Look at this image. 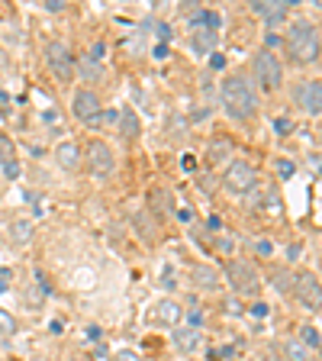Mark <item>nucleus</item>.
<instances>
[{"label": "nucleus", "instance_id": "nucleus-16", "mask_svg": "<svg viewBox=\"0 0 322 361\" xmlns=\"http://www.w3.org/2000/svg\"><path fill=\"white\" fill-rule=\"evenodd\" d=\"M120 133L126 135V139H135V135H139V116H135L132 106H123V113H120Z\"/></svg>", "mask_w": 322, "mask_h": 361}, {"label": "nucleus", "instance_id": "nucleus-6", "mask_svg": "<svg viewBox=\"0 0 322 361\" xmlns=\"http://www.w3.org/2000/svg\"><path fill=\"white\" fill-rule=\"evenodd\" d=\"M225 274H229V281H233L235 290L245 293V297H252V293L261 290V278H258V271L252 268V262H242V258H235V262H229Z\"/></svg>", "mask_w": 322, "mask_h": 361}, {"label": "nucleus", "instance_id": "nucleus-7", "mask_svg": "<svg viewBox=\"0 0 322 361\" xmlns=\"http://www.w3.org/2000/svg\"><path fill=\"white\" fill-rule=\"evenodd\" d=\"M100 110H104V100H100L97 90H90V87H78L75 94H71V113H75L78 120H84V123L97 120Z\"/></svg>", "mask_w": 322, "mask_h": 361}, {"label": "nucleus", "instance_id": "nucleus-31", "mask_svg": "<svg viewBox=\"0 0 322 361\" xmlns=\"http://www.w3.org/2000/svg\"><path fill=\"white\" fill-rule=\"evenodd\" d=\"M0 361H4V358H0Z\"/></svg>", "mask_w": 322, "mask_h": 361}, {"label": "nucleus", "instance_id": "nucleus-18", "mask_svg": "<svg viewBox=\"0 0 322 361\" xmlns=\"http://www.w3.org/2000/svg\"><path fill=\"white\" fill-rule=\"evenodd\" d=\"M271 284H274L278 293H290L293 290V274L287 268H274L271 271Z\"/></svg>", "mask_w": 322, "mask_h": 361}, {"label": "nucleus", "instance_id": "nucleus-27", "mask_svg": "<svg viewBox=\"0 0 322 361\" xmlns=\"http://www.w3.org/2000/svg\"><path fill=\"white\" fill-rule=\"evenodd\" d=\"M252 316L264 319V316H268V303H255V307H252Z\"/></svg>", "mask_w": 322, "mask_h": 361}, {"label": "nucleus", "instance_id": "nucleus-13", "mask_svg": "<svg viewBox=\"0 0 322 361\" xmlns=\"http://www.w3.org/2000/svg\"><path fill=\"white\" fill-rule=\"evenodd\" d=\"M190 284H194L197 290H219V274L213 268H206V264H194Z\"/></svg>", "mask_w": 322, "mask_h": 361}, {"label": "nucleus", "instance_id": "nucleus-3", "mask_svg": "<svg viewBox=\"0 0 322 361\" xmlns=\"http://www.w3.org/2000/svg\"><path fill=\"white\" fill-rule=\"evenodd\" d=\"M252 68H255V78L261 81L264 90H278L280 84H284V65H280V59L274 52H268V49H261V52L252 59Z\"/></svg>", "mask_w": 322, "mask_h": 361}, {"label": "nucleus", "instance_id": "nucleus-8", "mask_svg": "<svg viewBox=\"0 0 322 361\" xmlns=\"http://www.w3.org/2000/svg\"><path fill=\"white\" fill-rule=\"evenodd\" d=\"M293 100H297V106H300L303 113H309V116H319L322 84L316 81V78H303V81L297 84V90H293Z\"/></svg>", "mask_w": 322, "mask_h": 361}, {"label": "nucleus", "instance_id": "nucleus-30", "mask_svg": "<svg viewBox=\"0 0 322 361\" xmlns=\"http://www.w3.org/2000/svg\"><path fill=\"white\" fill-rule=\"evenodd\" d=\"M71 361H78V358H71Z\"/></svg>", "mask_w": 322, "mask_h": 361}, {"label": "nucleus", "instance_id": "nucleus-29", "mask_svg": "<svg viewBox=\"0 0 322 361\" xmlns=\"http://www.w3.org/2000/svg\"><path fill=\"white\" fill-rule=\"evenodd\" d=\"M116 361H139V355H135V352H120V355H116Z\"/></svg>", "mask_w": 322, "mask_h": 361}, {"label": "nucleus", "instance_id": "nucleus-15", "mask_svg": "<svg viewBox=\"0 0 322 361\" xmlns=\"http://www.w3.org/2000/svg\"><path fill=\"white\" fill-rule=\"evenodd\" d=\"M174 348L178 352H197L200 348V332L184 326V329H174Z\"/></svg>", "mask_w": 322, "mask_h": 361}, {"label": "nucleus", "instance_id": "nucleus-26", "mask_svg": "<svg viewBox=\"0 0 322 361\" xmlns=\"http://www.w3.org/2000/svg\"><path fill=\"white\" fill-rule=\"evenodd\" d=\"M0 332H4V336H13L16 332V319L7 313V310H0Z\"/></svg>", "mask_w": 322, "mask_h": 361}, {"label": "nucleus", "instance_id": "nucleus-20", "mask_svg": "<svg viewBox=\"0 0 322 361\" xmlns=\"http://www.w3.org/2000/svg\"><path fill=\"white\" fill-rule=\"evenodd\" d=\"M149 203H151V207H155L158 213H168V210H174V207H171V194H168V190H161V188H155V190H151V194H149Z\"/></svg>", "mask_w": 322, "mask_h": 361}, {"label": "nucleus", "instance_id": "nucleus-14", "mask_svg": "<svg viewBox=\"0 0 322 361\" xmlns=\"http://www.w3.org/2000/svg\"><path fill=\"white\" fill-rule=\"evenodd\" d=\"M81 149H78L75 142H61L58 149H55V161H58L65 171H78L81 168Z\"/></svg>", "mask_w": 322, "mask_h": 361}, {"label": "nucleus", "instance_id": "nucleus-17", "mask_svg": "<svg viewBox=\"0 0 322 361\" xmlns=\"http://www.w3.org/2000/svg\"><path fill=\"white\" fill-rule=\"evenodd\" d=\"M284 358L287 361H309V348L303 345L300 338H287L284 342Z\"/></svg>", "mask_w": 322, "mask_h": 361}, {"label": "nucleus", "instance_id": "nucleus-10", "mask_svg": "<svg viewBox=\"0 0 322 361\" xmlns=\"http://www.w3.org/2000/svg\"><path fill=\"white\" fill-rule=\"evenodd\" d=\"M293 293L300 297V303L309 310V313H319V278L316 274H297L293 278Z\"/></svg>", "mask_w": 322, "mask_h": 361}, {"label": "nucleus", "instance_id": "nucleus-9", "mask_svg": "<svg viewBox=\"0 0 322 361\" xmlns=\"http://www.w3.org/2000/svg\"><path fill=\"white\" fill-rule=\"evenodd\" d=\"M87 168H90V174H94V178H110L113 168H116L110 145L100 142V139H94V142L87 145Z\"/></svg>", "mask_w": 322, "mask_h": 361}, {"label": "nucleus", "instance_id": "nucleus-1", "mask_svg": "<svg viewBox=\"0 0 322 361\" xmlns=\"http://www.w3.org/2000/svg\"><path fill=\"white\" fill-rule=\"evenodd\" d=\"M219 97H223V106L233 120H248V116H255V110H258V94L245 75L225 78L223 87H219Z\"/></svg>", "mask_w": 322, "mask_h": 361}, {"label": "nucleus", "instance_id": "nucleus-23", "mask_svg": "<svg viewBox=\"0 0 322 361\" xmlns=\"http://www.w3.org/2000/svg\"><path fill=\"white\" fill-rule=\"evenodd\" d=\"M78 71H81V75L87 78V81H97V78L104 75V71H100V68L94 65V59H87V55H84V59L78 61Z\"/></svg>", "mask_w": 322, "mask_h": 361}, {"label": "nucleus", "instance_id": "nucleus-5", "mask_svg": "<svg viewBox=\"0 0 322 361\" xmlns=\"http://www.w3.org/2000/svg\"><path fill=\"white\" fill-rule=\"evenodd\" d=\"M223 184H225V190L229 194H248V190H255V184H258V171L248 161H233V165L225 168V174H223Z\"/></svg>", "mask_w": 322, "mask_h": 361}, {"label": "nucleus", "instance_id": "nucleus-12", "mask_svg": "<svg viewBox=\"0 0 322 361\" xmlns=\"http://www.w3.org/2000/svg\"><path fill=\"white\" fill-rule=\"evenodd\" d=\"M287 7H290V4H252V10H255V13L268 23L271 30H274V26H280V23L287 20Z\"/></svg>", "mask_w": 322, "mask_h": 361}, {"label": "nucleus", "instance_id": "nucleus-28", "mask_svg": "<svg viewBox=\"0 0 322 361\" xmlns=\"http://www.w3.org/2000/svg\"><path fill=\"white\" fill-rule=\"evenodd\" d=\"M278 171H280V178H290V174H293V165H290V161H278Z\"/></svg>", "mask_w": 322, "mask_h": 361}, {"label": "nucleus", "instance_id": "nucleus-11", "mask_svg": "<svg viewBox=\"0 0 322 361\" xmlns=\"http://www.w3.org/2000/svg\"><path fill=\"white\" fill-rule=\"evenodd\" d=\"M180 303L178 300H158L155 307H151V323L155 326H178L180 323Z\"/></svg>", "mask_w": 322, "mask_h": 361}, {"label": "nucleus", "instance_id": "nucleus-2", "mask_svg": "<svg viewBox=\"0 0 322 361\" xmlns=\"http://www.w3.org/2000/svg\"><path fill=\"white\" fill-rule=\"evenodd\" d=\"M287 55L297 65H316L319 61V30L309 20H293L287 30Z\"/></svg>", "mask_w": 322, "mask_h": 361}, {"label": "nucleus", "instance_id": "nucleus-24", "mask_svg": "<svg viewBox=\"0 0 322 361\" xmlns=\"http://www.w3.org/2000/svg\"><path fill=\"white\" fill-rule=\"evenodd\" d=\"M135 229L142 233V239H145V242H151V239H155V226L149 223V216H145V210H142V213H135Z\"/></svg>", "mask_w": 322, "mask_h": 361}, {"label": "nucleus", "instance_id": "nucleus-25", "mask_svg": "<svg viewBox=\"0 0 322 361\" xmlns=\"http://www.w3.org/2000/svg\"><path fill=\"white\" fill-rule=\"evenodd\" d=\"M10 229H13V239H16V242H26V239L32 235V223H23V219H16Z\"/></svg>", "mask_w": 322, "mask_h": 361}, {"label": "nucleus", "instance_id": "nucleus-19", "mask_svg": "<svg viewBox=\"0 0 322 361\" xmlns=\"http://www.w3.org/2000/svg\"><path fill=\"white\" fill-rule=\"evenodd\" d=\"M194 49L197 52H213L216 49V30H194Z\"/></svg>", "mask_w": 322, "mask_h": 361}, {"label": "nucleus", "instance_id": "nucleus-21", "mask_svg": "<svg viewBox=\"0 0 322 361\" xmlns=\"http://www.w3.org/2000/svg\"><path fill=\"white\" fill-rule=\"evenodd\" d=\"M300 342L309 348V352H319V326H303L300 329Z\"/></svg>", "mask_w": 322, "mask_h": 361}, {"label": "nucleus", "instance_id": "nucleus-4", "mask_svg": "<svg viewBox=\"0 0 322 361\" xmlns=\"http://www.w3.org/2000/svg\"><path fill=\"white\" fill-rule=\"evenodd\" d=\"M45 65H49V71H52V78L58 84L75 81V55L68 52V45H61V42L45 45Z\"/></svg>", "mask_w": 322, "mask_h": 361}, {"label": "nucleus", "instance_id": "nucleus-22", "mask_svg": "<svg viewBox=\"0 0 322 361\" xmlns=\"http://www.w3.org/2000/svg\"><path fill=\"white\" fill-rule=\"evenodd\" d=\"M225 158H233V142H213L210 145V161L213 165H219V161H225Z\"/></svg>", "mask_w": 322, "mask_h": 361}]
</instances>
